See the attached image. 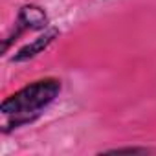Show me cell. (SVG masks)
<instances>
[{
	"label": "cell",
	"instance_id": "obj_1",
	"mask_svg": "<svg viewBox=\"0 0 156 156\" xmlns=\"http://www.w3.org/2000/svg\"><path fill=\"white\" fill-rule=\"evenodd\" d=\"M61 90L62 83L59 77H41L9 94L0 103V112L4 116L2 132L9 134L20 127L31 125L59 98Z\"/></svg>",
	"mask_w": 156,
	"mask_h": 156
},
{
	"label": "cell",
	"instance_id": "obj_2",
	"mask_svg": "<svg viewBox=\"0 0 156 156\" xmlns=\"http://www.w3.org/2000/svg\"><path fill=\"white\" fill-rule=\"evenodd\" d=\"M46 28H48V15L41 6H37V4L20 6V9L17 13V19L13 22V28L2 39V53L6 55L9 51V48L19 39H22L28 31H44Z\"/></svg>",
	"mask_w": 156,
	"mask_h": 156
},
{
	"label": "cell",
	"instance_id": "obj_3",
	"mask_svg": "<svg viewBox=\"0 0 156 156\" xmlns=\"http://www.w3.org/2000/svg\"><path fill=\"white\" fill-rule=\"evenodd\" d=\"M59 35H61L59 28L48 26V28H46L41 35H37L31 42H28V44H24L22 48H19V50L15 51V55H13L9 61L15 62V64H20V62H28V61L35 59L37 55L44 53V51L53 44V41H55Z\"/></svg>",
	"mask_w": 156,
	"mask_h": 156
},
{
	"label": "cell",
	"instance_id": "obj_4",
	"mask_svg": "<svg viewBox=\"0 0 156 156\" xmlns=\"http://www.w3.org/2000/svg\"><path fill=\"white\" fill-rule=\"evenodd\" d=\"M121 154V152H138V154H149V152H152V149H149V147H140V145H132V147H114V149H105V151H101V154Z\"/></svg>",
	"mask_w": 156,
	"mask_h": 156
}]
</instances>
